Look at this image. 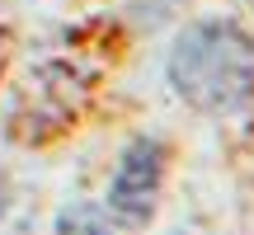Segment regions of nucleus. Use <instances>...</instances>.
Returning <instances> with one entry per match:
<instances>
[{"instance_id": "1", "label": "nucleus", "mask_w": 254, "mask_h": 235, "mask_svg": "<svg viewBox=\"0 0 254 235\" xmlns=\"http://www.w3.org/2000/svg\"><path fill=\"white\" fill-rule=\"evenodd\" d=\"M165 71L189 109L236 118L254 104V38L231 19H198L174 38Z\"/></svg>"}, {"instance_id": "3", "label": "nucleus", "mask_w": 254, "mask_h": 235, "mask_svg": "<svg viewBox=\"0 0 254 235\" xmlns=\"http://www.w3.org/2000/svg\"><path fill=\"white\" fill-rule=\"evenodd\" d=\"M52 235H113V217L109 207H94V202H71L62 207Z\"/></svg>"}, {"instance_id": "5", "label": "nucleus", "mask_w": 254, "mask_h": 235, "mask_svg": "<svg viewBox=\"0 0 254 235\" xmlns=\"http://www.w3.org/2000/svg\"><path fill=\"white\" fill-rule=\"evenodd\" d=\"M250 9H254V0H250Z\"/></svg>"}, {"instance_id": "2", "label": "nucleus", "mask_w": 254, "mask_h": 235, "mask_svg": "<svg viewBox=\"0 0 254 235\" xmlns=\"http://www.w3.org/2000/svg\"><path fill=\"white\" fill-rule=\"evenodd\" d=\"M165 183V146L155 136H136L118 155V170L109 179V217L123 226H146L155 217V198Z\"/></svg>"}, {"instance_id": "4", "label": "nucleus", "mask_w": 254, "mask_h": 235, "mask_svg": "<svg viewBox=\"0 0 254 235\" xmlns=\"http://www.w3.org/2000/svg\"><path fill=\"white\" fill-rule=\"evenodd\" d=\"M9 198H14V193H9V174H5V165H0V217L9 212Z\"/></svg>"}]
</instances>
